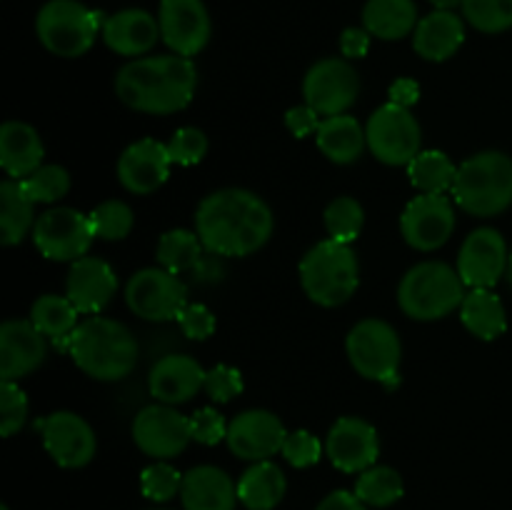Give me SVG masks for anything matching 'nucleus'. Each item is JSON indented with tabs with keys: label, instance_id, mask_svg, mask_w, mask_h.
I'll return each mask as SVG.
<instances>
[{
	"label": "nucleus",
	"instance_id": "f257e3e1",
	"mask_svg": "<svg viewBox=\"0 0 512 510\" xmlns=\"http://www.w3.org/2000/svg\"><path fill=\"white\" fill-rule=\"evenodd\" d=\"M195 233L213 255L245 258L263 248L273 235V210L253 190H215L198 205Z\"/></svg>",
	"mask_w": 512,
	"mask_h": 510
},
{
	"label": "nucleus",
	"instance_id": "f03ea898",
	"mask_svg": "<svg viewBox=\"0 0 512 510\" xmlns=\"http://www.w3.org/2000/svg\"><path fill=\"white\" fill-rule=\"evenodd\" d=\"M198 85L193 60L183 55H150L130 60L115 75V95L130 110L170 115L188 108Z\"/></svg>",
	"mask_w": 512,
	"mask_h": 510
},
{
	"label": "nucleus",
	"instance_id": "7ed1b4c3",
	"mask_svg": "<svg viewBox=\"0 0 512 510\" xmlns=\"http://www.w3.org/2000/svg\"><path fill=\"white\" fill-rule=\"evenodd\" d=\"M68 355L90 378L115 383L128 378L138 365V340L118 320L93 315L73 330Z\"/></svg>",
	"mask_w": 512,
	"mask_h": 510
},
{
	"label": "nucleus",
	"instance_id": "20e7f679",
	"mask_svg": "<svg viewBox=\"0 0 512 510\" xmlns=\"http://www.w3.org/2000/svg\"><path fill=\"white\" fill-rule=\"evenodd\" d=\"M450 193L468 215H500L512 205V158L500 150L475 153L458 168Z\"/></svg>",
	"mask_w": 512,
	"mask_h": 510
},
{
	"label": "nucleus",
	"instance_id": "39448f33",
	"mask_svg": "<svg viewBox=\"0 0 512 510\" xmlns=\"http://www.w3.org/2000/svg\"><path fill=\"white\" fill-rule=\"evenodd\" d=\"M360 283V265L353 248L328 238L315 243L300 260V285L315 305L338 308L348 303Z\"/></svg>",
	"mask_w": 512,
	"mask_h": 510
},
{
	"label": "nucleus",
	"instance_id": "423d86ee",
	"mask_svg": "<svg viewBox=\"0 0 512 510\" xmlns=\"http://www.w3.org/2000/svg\"><path fill=\"white\" fill-rule=\"evenodd\" d=\"M465 283L448 263L425 260L403 275L398 288V305L413 320H440L460 308L465 300Z\"/></svg>",
	"mask_w": 512,
	"mask_h": 510
},
{
	"label": "nucleus",
	"instance_id": "0eeeda50",
	"mask_svg": "<svg viewBox=\"0 0 512 510\" xmlns=\"http://www.w3.org/2000/svg\"><path fill=\"white\" fill-rule=\"evenodd\" d=\"M103 13L80 0H48L35 15V35L48 53L58 58H80L103 33Z\"/></svg>",
	"mask_w": 512,
	"mask_h": 510
},
{
	"label": "nucleus",
	"instance_id": "6e6552de",
	"mask_svg": "<svg viewBox=\"0 0 512 510\" xmlns=\"http://www.w3.org/2000/svg\"><path fill=\"white\" fill-rule=\"evenodd\" d=\"M345 348H348L350 363L363 378L385 385L398 383L403 345L390 323L378 318L360 320L348 333Z\"/></svg>",
	"mask_w": 512,
	"mask_h": 510
},
{
	"label": "nucleus",
	"instance_id": "1a4fd4ad",
	"mask_svg": "<svg viewBox=\"0 0 512 510\" xmlns=\"http://www.w3.org/2000/svg\"><path fill=\"white\" fill-rule=\"evenodd\" d=\"M368 148L380 163L385 165H410V160L420 153V123L410 108L385 103L375 110L365 125Z\"/></svg>",
	"mask_w": 512,
	"mask_h": 510
},
{
	"label": "nucleus",
	"instance_id": "9d476101",
	"mask_svg": "<svg viewBox=\"0 0 512 510\" xmlns=\"http://www.w3.org/2000/svg\"><path fill=\"white\" fill-rule=\"evenodd\" d=\"M125 303L138 318L165 323L178 320L180 310L188 305V288L175 273L165 268L138 270L125 285Z\"/></svg>",
	"mask_w": 512,
	"mask_h": 510
},
{
	"label": "nucleus",
	"instance_id": "9b49d317",
	"mask_svg": "<svg viewBox=\"0 0 512 510\" xmlns=\"http://www.w3.org/2000/svg\"><path fill=\"white\" fill-rule=\"evenodd\" d=\"M93 225L85 213L75 208H53L35 220L33 243L40 255L58 263H75L85 258L93 245Z\"/></svg>",
	"mask_w": 512,
	"mask_h": 510
},
{
	"label": "nucleus",
	"instance_id": "f8f14e48",
	"mask_svg": "<svg viewBox=\"0 0 512 510\" xmlns=\"http://www.w3.org/2000/svg\"><path fill=\"white\" fill-rule=\"evenodd\" d=\"M303 95L305 105L318 110L325 118L343 115L360 95L358 70L345 58L318 60L305 73Z\"/></svg>",
	"mask_w": 512,
	"mask_h": 510
},
{
	"label": "nucleus",
	"instance_id": "ddd939ff",
	"mask_svg": "<svg viewBox=\"0 0 512 510\" xmlns=\"http://www.w3.org/2000/svg\"><path fill=\"white\" fill-rule=\"evenodd\" d=\"M133 440L150 458L170 460L183 453L193 440V423L173 405H148L135 415Z\"/></svg>",
	"mask_w": 512,
	"mask_h": 510
},
{
	"label": "nucleus",
	"instance_id": "4468645a",
	"mask_svg": "<svg viewBox=\"0 0 512 510\" xmlns=\"http://www.w3.org/2000/svg\"><path fill=\"white\" fill-rule=\"evenodd\" d=\"M35 428L43 435V445L50 458L60 468H85L95 458V433L85 418L70 410H58V413L45 415L35 423Z\"/></svg>",
	"mask_w": 512,
	"mask_h": 510
},
{
	"label": "nucleus",
	"instance_id": "2eb2a0df",
	"mask_svg": "<svg viewBox=\"0 0 512 510\" xmlns=\"http://www.w3.org/2000/svg\"><path fill=\"white\" fill-rule=\"evenodd\" d=\"M400 230L410 248L438 250L450 240L455 230V210L445 195L420 193L405 205L400 215Z\"/></svg>",
	"mask_w": 512,
	"mask_h": 510
},
{
	"label": "nucleus",
	"instance_id": "dca6fc26",
	"mask_svg": "<svg viewBox=\"0 0 512 510\" xmlns=\"http://www.w3.org/2000/svg\"><path fill=\"white\" fill-rule=\"evenodd\" d=\"M160 40L175 55L193 58L208 45L213 23L203 0H160Z\"/></svg>",
	"mask_w": 512,
	"mask_h": 510
},
{
	"label": "nucleus",
	"instance_id": "f3484780",
	"mask_svg": "<svg viewBox=\"0 0 512 510\" xmlns=\"http://www.w3.org/2000/svg\"><path fill=\"white\" fill-rule=\"evenodd\" d=\"M288 438V430L280 423L278 415L270 410H245L235 415L228 423V443L230 453L240 460H270L275 453H280Z\"/></svg>",
	"mask_w": 512,
	"mask_h": 510
},
{
	"label": "nucleus",
	"instance_id": "a211bd4d",
	"mask_svg": "<svg viewBox=\"0 0 512 510\" xmlns=\"http://www.w3.org/2000/svg\"><path fill=\"white\" fill-rule=\"evenodd\" d=\"M510 250L495 228H478L465 238L458 255V273L470 288H493L508 270Z\"/></svg>",
	"mask_w": 512,
	"mask_h": 510
},
{
	"label": "nucleus",
	"instance_id": "6ab92c4d",
	"mask_svg": "<svg viewBox=\"0 0 512 510\" xmlns=\"http://www.w3.org/2000/svg\"><path fill=\"white\" fill-rule=\"evenodd\" d=\"M325 453L330 463L343 473H363L373 468L380 455L378 430L363 418H345L335 420L330 428L328 440H325Z\"/></svg>",
	"mask_w": 512,
	"mask_h": 510
},
{
	"label": "nucleus",
	"instance_id": "aec40b11",
	"mask_svg": "<svg viewBox=\"0 0 512 510\" xmlns=\"http://www.w3.org/2000/svg\"><path fill=\"white\" fill-rule=\"evenodd\" d=\"M170 165H173V158H170L168 143L143 138L128 145L120 155L118 180L125 190L135 195L155 193L168 180Z\"/></svg>",
	"mask_w": 512,
	"mask_h": 510
},
{
	"label": "nucleus",
	"instance_id": "412c9836",
	"mask_svg": "<svg viewBox=\"0 0 512 510\" xmlns=\"http://www.w3.org/2000/svg\"><path fill=\"white\" fill-rule=\"evenodd\" d=\"M115 293H118V275L103 258L85 255L70 265L65 295L80 313H100V310L108 308Z\"/></svg>",
	"mask_w": 512,
	"mask_h": 510
},
{
	"label": "nucleus",
	"instance_id": "4be33fe9",
	"mask_svg": "<svg viewBox=\"0 0 512 510\" xmlns=\"http://www.w3.org/2000/svg\"><path fill=\"white\" fill-rule=\"evenodd\" d=\"M45 360V335L30 320H5L0 328V378L18 383Z\"/></svg>",
	"mask_w": 512,
	"mask_h": 510
},
{
	"label": "nucleus",
	"instance_id": "5701e85b",
	"mask_svg": "<svg viewBox=\"0 0 512 510\" xmlns=\"http://www.w3.org/2000/svg\"><path fill=\"white\" fill-rule=\"evenodd\" d=\"M205 375L208 370L190 355H165L148 375L150 395L163 405L188 403L205 388Z\"/></svg>",
	"mask_w": 512,
	"mask_h": 510
},
{
	"label": "nucleus",
	"instance_id": "b1692460",
	"mask_svg": "<svg viewBox=\"0 0 512 510\" xmlns=\"http://www.w3.org/2000/svg\"><path fill=\"white\" fill-rule=\"evenodd\" d=\"M100 35L113 53L135 58L153 50V45L160 40V23L148 10L125 8L105 18Z\"/></svg>",
	"mask_w": 512,
	"mask_h": 510
},
{
	"label": "nucleus",
	"instance_id": "393cba45",
	"mask_svg": "<svg viewBox=\"0 0 512 510\" xmlns=\"http://www.w3.org/2000/svg\"><path fill=\"white\" fill-rule=\"evenodd\" d=\"M180 500L185 510H235L238 485L225 470L215 465H198L185 473Z\"/></svg>",
	"mask_w": 512,
	"mask_h": 510
},
{
	"label": "nucleus",
	"instance_id": "a878e982",
	"mask_svg": "<svg viewBox=\"0 0 512 510\" xmlns=\"http://www.w3.org/2000/svg\"><path fill=\"white\" fill-rule=\"evenodd\" d=\"M465 43V18L455 10H433L430 15L420 18L413 33L415 53L430 63H443L453 58Z\"/></svg>",
	"mask_w": 512,
	"mask_h": 510
},
{
	"label": "nucleus",
	"instance_id": "bb28decb",
	"mask_svg": "<svg viewBox=\"0 0 512 510\" xmlns=\"http://www.w3.org/2000/svg\"><path fill=\"white\" fill-rule=\"evenodd\" d=\"M45 148L38 130L20 120H8L0 128V168L13 180H25L43 165Z\"/></svg>",
	"mask_w": 512,
	"mask_h": 510
},
{
	"label": "nucleus",
	"instance_id": "cd10ccee",
	"mask_svg": "<svg viewBox=\"0 0 512 510\" xmlns=\"http://www.w3.org/2000/svg\"><path fill=\"white\" fill-rule=\"evenodd\" d=\"M315 143H318L320 153L328 160L338 165H350L363 155L368 138H365V128H360L358 120L353 115H333L320 123L318 133H315Z\"/></svg>",
	"mask_w": 512,
	"mask_h": 510
},
{
	"label": "nucleus",
	"instance_id": "c85d7f7f",
	"mask_svg": "<svg viewBox=\"0 0 512 510\" xmlns=\"http://www.w3.org/2000/svg\"><path fill=\"white\" fill-rule=\"evenodd\" d=\"M35 228V200L23 188V180L0 183V243L18 245Z\"/></svg>",
	"mask_w": 512,
	"mask_h": 510
},
{
	"label": "nucleus",
	"instance_id": "c756f323",
	"mask_svg": "<svg viewBox=\"0 0 512 510\" xmlns=\"http://www.w3.org/2000/svg\"><path fill=\"white\" fill-rule=\"evenodd\" d=\"M415 0H368L363 8V28L380 40H400L418 28Z\"/></svg>",
	"mask_w": 512,
	"mask_h": 510
},
{
	"label": "nucleus",
	"instance_id": "7c9ffc66",
	"mask_svg": "<svg viewBox=\"0 0 512 510\" xmlns=\"http://www.w3.org/2000/svg\"><path fill=\"white\" fill-rule=\"evenodd\" d=\"M288 480L280 465L270 460L250 465L238 483V500L248 510H273L285 498Z\"/></svg>",
	"mask_w": 512,
	"mask_h": 510
},
{
	"label": "nucleus",
	"instance_id": "2f4dec72",
	"mask_svg": "<svg viewBox=\"0 0 512 510\" xmlns=\"http://www.w3.org/2000/svg\"><path fill=\"white\" fill-rule=\"evenodd\" d=\"M460 320L480 340H495L508 330V315L498 293L490 288H473L460 305Z\"/></svg>",
	"mask_w": 512,
	"mask_h": 510
},
{
	"label": "nucleus",
	"instance_id": "473e14b6",
	"mask_svg": "<svg viewBox=\"0 0 512 510\" xmlns=\"http://www.w3.org/2000/svg\"><path fill=\"white\" fill-rule=\"evenodd\" d=\"M80 310L70 303L68 295H40L30 308V323L53 340L58 350L68 353V338L78 328Z\"/></svg>",
	"mask_w": 512,
	"mask_h": 510
},
{
	"label": "nucleus",
	"instance_id": "72a5a7b5",
	"mask_svg": "<svg viewBox=\"0 0 512 510\" xmlns=\"http://www.w3.org/2000/svg\"><path fill=\"white\" fill-rule=\"evenodd\" d=\"M410 183L420 190V193H438L443 195L445 190L453 188L455 168L453 160L443 153V150H420L408 165Z\"/></svg>",
	"mask_w": 512,
	"mask_h": 510
},
{
	"label": "nucleus",
	"instance_id": "f704fd0d",
	"mask_svg": "<svg viewBox=\"0 0 512 510\" xmlns=\"http://www.w3.org/2000/svg\"><path fill=\"white\" fill-rule=\"evenodd\" d=\"M203 248H205L203 240H200V235L195 233V230L175 228L160 235L158 255H155V258H158L160 268L180 275L200 263Z\"/></svg>",
	"mask_w": 512,
	"mask_h": 510
},
{
	"label": "nucleus",
	"instance_id": "c9c22d12",
	"mask_svg": "<svg viewBox=\"0 0 512 510\" xmlns=\"http://www.w3.org/2000/svg\"><path fill=\"white\" fill-rule=\"evenodd\" d=\"M403 493V478L390 465H373V468L363 470L358 483H355V495L365 505H373V508H390V505L403 498Z\"/></svg>",
	"mask_w": 512,
	"mask_h": 510
},
{
	"label": "nucleus",
	"instance_id": "e433bc0d",
	"mask_svg": "<svg viewBox=\"0 0 512 510\" xmlns=\"http://www.w3.org/2000/svg\"><path fill=\"white\" fill-rule=\"evenodd\" d=\"M323 220L330 238L338 240V243L350 245L355 238H358L360 230H363L365 210L355 198H350V195H340V198H335L333 203L325 208Z\"/></svg>",
	"mask_w": 512,
	"mask_h": 510
},
{
	"label": "nucleus",
	"instance_id": "4c0bfd02",
	"mask_svg": "<svg viewBox=\"0 0 512 510\" xmlns=\"http://www.w3.org/2000/svg\"><path fill=\"white\" fill-rule=\"evenodd\" d=\"M465 23L480 33H505L512 28V0H463Z\"/></svg>",
	"mask_w": 512,
	"mask_h": 510
},
{
	"label": "nucleus",
	"instance_id": "58836bf2",
	"mask_svg": "<svg viewBox=\"0 0 512 510\" xmlns=\"http://www.w3.org/2000/svg\"><path fill=\"white\" fill-rule=\"evenodd\" d=\"M90 225H93L95 238L100 240H123L133 230V210L123 200H105L93 213H88Z\"/></svg>",
	"mask_w": 512,
	"mask_h": 510
},
{
	"label": "nucleus",
	"instance_id": "ea45409f",
	"mask_svg": "<svg viewBox=\"0 0 512 510\" xmlns=\"http://www.w3.org/2000/svg\"><path fill=\"white\" fill-rule=\"evenodd\" d=\"M23 188L35 203H55L68 195L70 175L60 165H40L33 175L23 180Z\"/></svg>",
	"mask_w": 512,
	"mask_h": 510
},
{
	"label": "nucleus",
	"instance_id": "a19ab883",
	"mask_svg": "<svg viewBox=\"0 0 512 510\" xmlns=\"http://www.w3.org/2000/svg\"><path fill=\"white\" fill-rule=\"evenodd\" d=\"M183 478L180 470H175L173 465L168 463H153L140 473V490L148 500H155V503H168L183 488Z\"/></svg>",
	"mask_w": 512,
	"mask_h": 510
},
{
	"label": "nucleus",
	"instance_id": "79ce46f5",
	"mask_svg": "<svg viewBox=\"0 0 512 510\" xmlns=\"http://www.w3.org/2000/svg\"><path fill=\"white\" fill-rule=\"evenodd\" d=\"M28 420V398L18 383L3 380L0 383V435L10 438L18 433Z\"/></svg>",
	"mask_w": 512,
	"mask_h": 510
},
{
	"label": "nucleus",
	"instance_id": "37998d69",
	"mask_svg": "<svg viewBox=\"0 0 512 510\" xmlns=\"http://www.w3.org/2000/svg\"><path fill=\"white\" fill-rule=\"evenodd\" d=\"M170 158L175 165H198L208 155V138L198 128H180L168 143Z\"/></svg>",
	"mask_w": 512,
	"mask_h": 510
},
{
	"label": "nucleus",
	"instance_id": "c03bdc74",
	"mask_svg": "<svg viewBox=\"0 0 512 510\" xmlns=\"http://www.w3.org/2000/svg\"><path fill=\"white\" fill-rule=\"evenodd\" d=\"M280 453L293 468H313L323 455V445L310 430H295V433H288Z\"/></svg>",
	"mask_w": 512,
	"mask_h": 510
},
{
	"label": "nucleus",
	"instance_id": "a18cd8bd",
	"mask_svg": "<svg viewBox=\"0 0 512 510\" xmlns=\"http://www.w3.org/2000/svg\"><path fill=\"white\" fill-rule=\"evenodd\" d=\"M243 375L233 365H215L205 375V393L215 400V403H230L235 395L243 393Z\"/></svg>",
	"mask_w": 512,
	"mask_h": 510
},
{
	"label": "nucleus",
	"instance_id": "49530a36",
	"mask_svg": "<svg viewBox=\"0 0 512 510\" xmlns=\"http://www.w3.org/2000/svg\"><path fill=\"white\" fill-rule=\"evenodd\" d=\"M190 423H193V440L203 445H218L220 440L228 438V425L215 408H200L198 413L190 415Z\"/></svg>",
	"mask_w": 512,
	"mask_h": 510
},
{
	"label": "nucleus",
	"instance_id": "de8ad7c7",
	"mask_svg": "<svg viewBox=\"0 0 512 510\" xmlns=\"http://www.w3.org/2000/svg\"><path fill=\"white\" fill-rule=\"evenodd\" d=\"M178 323L190 340H208L215 333L213 310L200 303H188L178 315Z\"/></svg>",
	"mask_w": 512,
	"mask_h": 510
},
{
	"label": "nucleus",
	"instance_id": "09e8293b",
	"mask_svg": "<svg viewBox=\"0 0 512 510\" xmlns=\"http://www.w3.org/2000/svg\"><path fill=\"white\" fill-rule=\"evenodd\" d=\"M320 113L318 110H313L310 105H295V108H290L288 113H285V125H288L290 133L295 135V138H305V135L310 133H318L320 128Z\"/></svg>",
	"mask_w": 512,
	"mask_h": 510
},
{
	"label": "nucleus",
	"instance_id": "8fccbe9b",
	"mask_svg": "<svg viewBox=\"0 0 512 510\" xmlns=\"http://www.w3.org/2000/svg\"><path fill=\"white\" fill-rule=\"evenodd\" d=\"M370 38L373 35L363 28V25H353V28H345L340 33V53L345 58H363L370 50Z\"/></svg>",
	"mask_w": 512,
	"mask_h": 510
},
{
	"label": "nucleus",
	"instance_id": "3c124183",
	"mask_svg": "<svg viewBox=\"0 0 512 510\" xmlns=\"http://www.w3.org/2000/svg\"><path fill=\"white\" fill-rule=\"evenodd\" d=\"M388 95H390V103L403 105V108H413V105L420 100V85L415 83L413 78H400L390 85Z\"/></svg>",
	"mask_w": 512,
	"mask_h": 510
},
{
	"label": "nucleus",
	"instance_id": "603ef678",
	"mask_svg": "<svg viewBox=\"0 0 512 510\" xmlns=\"http://www.w3.org/2000/svg\"><path fill=\"white\" fill-rule=\"evenodd\" d=\"M315 510H368V505L348 490H335V493L325 495Z\"/></svg>",
	"mask_w": 512,
	"mask_h": 510
},
{
	"label": "nucleus",
	"instance_id": "864d4df0",
	"mask_svg": "<svg viewBox=\"0 0 512 510\" xmlns=\"http://www.w3.org/2000/svg\"><path fill=\"white\" fill-rule=\"evenodd\" d=\"M435 5V10H455L463 8V0H430Z\"/></svg>",
	"mask_w": 512,
	"mask_h": 510
},
{
	"label": "nucleus",
	"instance_id": "5fc2aeb1",
	"mask_svg": "<svg viewBox=\"0 0 512 510\" xmlns=\"http://www.w3.org/2000/svg\"><path fill=\"white\" fill-rule=\"evenodd\" d=\"M505 278H508V283L512 288V250H510V258H508V270H505Z\"/></svg>",
	"mask_w": 512,
	"mask_h": 510
},
{
	"label": "nucleus",
	"instance_id": "6e6d98bb",
	"mask_svg": "<svg viewBox=\"0 0 512 510\" xmlns=\"http://www.w3.org/2000/svg\"><path fill=\"white\" fill-rule=\"evenodd\" d=\"M0 510H10V508H8V505H0Z\"/></svg>",
	"mask_w": 512,
	"mask_h": 510
}]
</instances>
